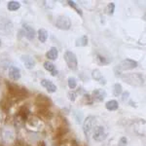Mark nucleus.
<instances>
[{"label":"nucleus","instance_id":"nucleus-26","mask_svg":"<svg viewBox=\"0 0 146 146\" xmlns=\"http://www.w3.org/2000/svg\"><path fill=\"white\" fill-rule=\"evenodd\" d=\"M128 144V139L126 137H121L118 142V146H127Z\"/></svg>","mask_w":146,"mask_h":146},{"label":"nucleus","instance_id":"nucleus-2","mask_svg":"<svg viewBox=\"0 0 146 146\" xmlns=\"http://www.w3.org/2000/svg\"><path fill=\"white\" fill-rule=\"evenodd\" d=\"M96 122V118L94 116H89L85 119L84 123H83V131L84 135L87 138H90V136L93 133V131L95 129V125Z\"/></svg>","mask_w":146,"mask_h":146},{"label":"nucleus","instance_id":"nucleus-7","mask_svg":"<svg viewBox=\"0 0 146 146\" xmlns=\"http://www.w3.org/2000/svg\"><path fill=\"white\" fill-rule=\"evenodd\" d=\"M106 96H107L106 92L102 90V89H96V90H95L92 93V98L96 102H102L106 98Z\"/></svg>","mask_w":146,"mask_h":146},{"label":"nucleus","instance_id":"nucleus-16","mask_svg":"<svg viewBox=\"0 0 146 146\" xmlns=\"http://www.w3.org/2000/svg\"><path fill=\"white\" fill-rule=\"evenodd\" d=\"M46 56H47V58H49V60H56V58H58V49H56V47H52V48H50V50L47 52Z\"/></svg>","mask_w":146,"mask_h":146},{"label":"nucleus","instance_id":"nucleus-21","mask_svg":"<svg viewBox=\"0 0 146 146\" xmlns=\"http://www.w3.org/2000/svg\"><path fill=\"white\" fill-rule=\"evenodd\" d=\"M96 62H98V64H100V65H105V64H108V63L110 62V60H106L104 56L100 55V54H98V55H96Z\"/></svg>","mask_w":146,"mask_h":146},{"label":"nucleus","instance_id":"nucleus-15","mask_svg":"<svg viewBox=\"0 0 146 146\" xmlns=\"http://www.w3.org/2000/svg\"><path fill=\"white\" fill-rule=\"evenodd\" d=\"M89 44V38L87 35H82L81 37L76 39L75 41V46L76 47H86Z\"/></svg>","mask_w":146,"mask_h":146},{"label":"nucleus","instance_id":"nucleus-31","mask_svg":"<svg viewBox=\"0 0 146 146\" xmlns=\"http://www.w3.org/2000/svg\"><path fill=\"white\" fill-rule=\"evenodd\" d=\"M1 45H2V41H1V39H0V47H1Z\"/></svg>","mask_w":146,"mask_h":146},{"label":"nucleus","instance_id":"nucleus-22","mask_svg":"<svg viewBox=\"0 0 146 146\" xmlns=\"http://www.w3.org/2000/svg\"><path fill=\"white\" fill-rule=\"evenodd\" d=\"M44 68L47 70V71H49V72H54V71H56V66H55V64H54L53 62H44Z\"/></svg>","mask_w":146,"mask_h":146},{"label":"nucleus","instance_id":"nucleus-12","mask_svg":"<svg viewBox=\"0 0 146 146\" xmlns=\"http://www.w3.org/2000/svg\"><path fill=\"white\" fill-rule=\"evenodd\" d=\"M23 31H25V37H27L28 40H33L35 38V30L32 27H30V25H23Z\"/></svg>","mask_w":146,"mask_h":146},{"label":"nucleus","instance_id":"nucleus-25","mask_svg":"<svg viewBox=\"0 0 146 146\" xmlns=\"http://www.w3.org/2000/svg\"><path fill=\"white\" fill-rule=\"evenodd\" d=\"M107 11L109 15H113L115 11V4L114 3H109L107 5Z\"/></svg>","mask_w":146,"mask_h":146},{"label":"nucleus","instance_id":"nucleus-11","mask_svg":"<svg viewBox=\"0 0 146 146\" xmlns=\"http://www.w3.org/2000/svg\"><path fill=\"white\" fill-rule=\"evenodd\" d=\"M21 69L17 66H11L9 68V77L13 81H18L21 79Z\"/></svg>","mask_w":146,"mask_h":146},{"label":"nucleus","instance_id":"nucleus-6","mask_svg":"<svg viewBox=\"0 0 146 146\" xmlns=\"http://www.w3.org/2000/svg\"><path fill=\"white\" fill-rule=\"evenodd\" d=\"M135 67H137V62L133 60L131 58H126L123 62H121L117 65L116 69L119 70H131V69H135Z\"/></svg>","mask_w":146,"mask_h":146},{"label":"nucleus","instance_id":"nucleus-24","mask_svg":"<svg viewBox=\"0 0 146 146\" xmlns=\"http://www.w3.org/2000/svg\"><path fill=\"white\" fill-rule=\"evenodd\" d=\"M67 3H68V5H69L70 7H72V8H74L75 10H76L77 13L79 14L80 16H82L83 14H82V11H81V9H79L78 7H77V4L75 3L74 1H67Z\"/></svg>","mask_w":146,"mask_h":146},{"label":"nucleus","instance_id":"nucleus-1","mask_svg":"<svg viewBox=\"0 0 146 146\" xmlns=\"http://www.w3.org/2000/svg\"><path fill=\"white\" fill-rule=\"evenodd\" d=\"M121 77L127 84L131 86L141 87L144 84V77L140 73H129V74L122 75Z\"/></svg>","mask_w":146,"mask_h":146},{"label":"nucleus","instance_id":"nucleus-9","mask_svg":"<svg viewBox=\"0 0 146 146\" xmlns=\"http://www.w3.org/2000/svg\"><path fill=\"white\" fill-rule=\"evenodd\" d=\"M21 60H22L23 63L27 69H32V68H34L35 64H36L34 58L29 55H23L21 56Z\"/></svg>","mask_w":146,"mask_h":146},{"label":"nucleus","instance_id":"nucleus-14","mask_svg":"<svg viewBox=\"0 0 146 146\" xmlns=\"http://www.w3.org/2000/svg\"><path fill=\"white\" fill-rule=\"evenodd\" d=\"M92 78L94 80H96V81H98L101 85L106 84V80L103 78L102 74H101V72L98 69L93 70V72H92Z\"/></svg>","mask_w":146,"mask_h":146},{"label":"nucleus","instance_id":"nucleus-17","mask_svg":"<svg viewBox=\"0 0 146 146\" xmlns=\"http://www.w3.org/2000/svg\"><path fill=\"white\" fill-rule=\"evenodd\" d=\"M105 108H106L107 110H109V111H115V110H117L119 108V104L116 100H112L107 101V102L105 103Z\"/></svg>","mask_w":146,"mask_h":146},{"label":"nucleus","instance_id":"nucleus-13","mask_svg":"<svg viewBox=\"0 0 146 146\" xmlns=\"http://www.w3.org/2000/svg\"><path fill=\"white\" fill-rule=\"evenodd\" d=\"M41 85L44 87V88H46V90L48 91L49 93L53 94V93H56V86L52 81H50V80L43 79L41 81Z\"/></svg>","mask_w":146,"mask_h":146},{"label":"nucleus","instance_id":"nucleus-18","mask_svg":"<svg viewBox=\"0 0 146 146\" xmlns=\"http://www.w3.org/2000/svg\"><path fill=\"white\" fill-rule=\"evenodd\" d=\"M38 39L41 43H45L48 39V31L44 28H40L38 30Z\"/></svg>","mask_w":146,"mask_h":146},{"label":"nucleus","instance_id":"nucleus-19","mask_svg":"<svg viewBox=\"0 0 146 146\" xmlns=\"http://www.w3.org/2000/svg\"><path fill=\"white\" fill-rule=\"evenodd\" d=\"M21 8V3L18 1H10L7 4V9L9 11H17Z\"/></svg>","mask_w":146,"mask_h":146},{"label":"nucleus","instance_id":"nucleus-5","mask_svg":"<svg viewBox=\"0 0 146 146\" xmlns=\"http://www.w3.org/2000/svg\"><path fill=\"white\" fill-rule=\"evenodd\" d=\"M56 27L58 29L68 30L71 27V21L66 16H58L56 19Z\"/></svg>","mask_w":146,"mask_h":146},{"label":"nucleus","instance_id":"nucleus-28","mask_svg":"<svg viewBox=\"0 0 146 146\" xmlns=\"http://www.w3.org/2000/svg\"><path fill=\"white\" fill-rule=\"evenodd\" d=\"M129 92H124L122 93V100L123 101H127L129 100Z\"/></svg>","mask_w":146,"mask_h":146},{"label":"nucleus","instance_id":"nucleus-29","mask_svg":"<svg viewBox=\"0 0 146 146\" xmlns=\"http://www.w3.org/2000/svg\"><path fill=\"white\" fill-rule=\"evenodd\" d=\"M2 122H3V115H2V113L0 112V127L2 126Z\"/></svg>","mask_w":146,"mask_h":146},{"label":"nucleus","instance_id":"nucleus-4","mask_svg":"<svg viewBox=\"0 0 146 146\" xmlns=\"http://www.w3.org/2000/svg\"><path fill=\"white\" fill-rule=\"evenodd\" d=\"M93 137L96 141H98V142H101V141L105 140L108 135V131L105 127L103 126H98L94 129L93 131Z\"/></svg>","mask_w":146,"mask_h":146},{"label":"nucleus","instance_id":"nucleus-10","mask_svg":"<svg viewBox=\"0 0 146 146\" xmlns=\"http://www.w3.org/2000/svg\"><path fill=\"white\" fill-rule=\"evenodd\" d=\"M36 103L38 104V106L40 108H46V109H48V107H50L51 105V100L45 96L38 95L36 98Z\"/></svg>","mask_w":146,"mask_h":146},{"label":"nucleus","instance_id":"nucleus-23","mask_svg":"<svg viewBox=\"0 0 146 146\" xmlns=\"http://www.w3.org/2000/svg\"><path fill=\"white\" fill-rule=\"evenodd\" d=\"M67 84H68L69 89L74 90V89L77 87V80H76V78H74V77H69L68 80H67Z\"/></svg>","mask_w":146,"mask_h":146},{"label":"nucleus","instance_id":"nucleus-8","mask_svg":"<svg viewBox=\"0 0 146 146\" xmlns=\"http://www.w3.org/2000/svg\"><path fill=\"white\" fill-rule=\"evenodd\" d=\"M2 139L5 143H12L15 140V133L12 128H6L4 129L2 133Z\"/></svg>","mask_w":146,"mask_h":146},{"label":"nucleus","instance_id":"nucleus-30","mask_svg":"<svg viewBox=\"0 0 146 146\" xmlns=\"http://www.w3.org/2000/svg\"><path fill=\"white\" fill-rule=\"evenodd\" d=\"M39 146H45V143L42 141V142H39Z\"/></svg>","mask_w":146,"mask_h":146},{"label":"nucleus","instance_id":"nucleus-3","mask_svg":"<svg viewBox=\"0 0 146 146\" xmlns=\"http://www.w3.org/2000/svg\"><path fill=\"white\" fill-rule=\"evenodd\" d=\"M63 58H64L65 62H66L67 66L71 70H76L78 67V60H77V56L73 52L66 51L63 55Z\"/></svg>","mask_w":146,"mask_h":146},{"label":"nucleus","instance_id":"nucleus-27","mask_svg":"<svg viewBox=\"0 0 146 146\" xmlns=\"http://www.w3.org/2000/svg\"><path fill=\"white\" fill-rule=\"evenodd\" d=\"M68 98H69L70 101H75V100H76V94L74 92H69L68 93Z\"/></svg>","mask_w":146,"mask_h":146},{"label":"nucleus","instance_id":"nucleus-20","mask_svg":"<svg viewBox=\"0 0 146 146\" xmlns=\"http://www.w3.org/2000/svg\"><path fill=\"white\" fill-rule=\"evenodd\" d=\"M123 93V89H122V85L119 83H116L113 86V95L115 96H119Z\"/></svg>","mask_w":146,"mask_h":146}]
</instances>
